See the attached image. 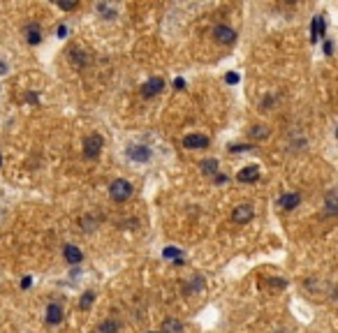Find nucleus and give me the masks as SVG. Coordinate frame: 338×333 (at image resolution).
Instances as JSON below:
<instances>
[{"instance_id":"29","label":"nucleus","mask_w":338,"mask_h":333,"mask_svg":"<svg viewBox=\"0 0 338 333\" xmlns=\"http://www.w3.org/2000/svg\"><path fill=\"white\" fill-rule=\"evenodd\" d=\"M174 86H176L178 91H183V88H185V81H183V79H176V81H174Z\"/></svg>"},{"instance_id":"2","label":"nucleus","mask_w":338,"mask_h":333,"mask_svg":"<svg viewBox=\"0 0 338 333\" xmlns=\"http://www.w3.org/2000/svg\"><path fill=\"white\" fill-rule=\"evenodd\" d=\"M109 195H111V199H116V201H125V199L132 197V185L125 181V178H118V181L111 183Z\"/></svg>"},{"instance_id":"13","label":"nucleus","mask_w":338,"mask_h":333,"mask_svg":"<svg viewBox=\"0 0 338 333\" xmlns=\"http://www.w3.org/2000/svg\"><path fill=\"white\" fill-rule=\"evenodd\" d=\"M160 333H183V324H181L178 319L169 317V319H165V322H162Z\"/></svg>"},{"instance_id":"5","label":"nucleus","mask_w":338,"mask_h":333,"mask_svg":"<svg viewBox=\"0 0 338 333\" xmlns=\"http://www.w3.org/2000/svg\"><path fill=\"white\" fill-rule=\"evenodd\" d=\"M206 146H208L206 134H188L183 139V148H190V151H200V148H206Z\"/></svg>"},{"instance_id":"17","label":"nucleus","mask_w":338,"mask_h":333,"mask_svg":"<svg viewBox=\"0 0 338 333\" xmlns=\"http://www.w3.org/2000/svg\"><path fill=\"white\" fill-rule=\"evenodd\" d=\"M93 299H95V292H86V294L81 296V301H79V308H81V310H88Z\"/></svg>"},{"instance_id":"15","label":"nucleus","mask_w":338,"mask_h":333,"mask_svg":"<svg viewBox=\"0 0 338 333\" xmlns=\"http://www.w3.org/2000/svg\"><path fill=\"white\" fill-rule=\"evenodd\" d=\"M162 257L165 259H174L176 264H183V252L178 248H165L162 250Z\"/></svg>"},{"instance_id":"11","label":"nucleus","mask_w":338,"mask_h":333,"mask_svg":"<svg viewBox=\"0 0 338 333\" xmlns=\"http://www.w3.org/2000/svg\"><path fill=\"white\" fill-rule=\"evenodd\" d=\"M61 319H63V308L58 303H51V305L46 308V322H49V324H61Z\"/></svg>"},{"instance_id":"18","label":"nucleus","mask_w":338,"mask_h":333,"mask_svg":"<svg viewBox=\"0 0 338 333\" xmlns=\"http://www.w3.org/2000/svg\"><path fill=\"white\" fill-rule=\"evenodd\" d=\"M327 211H329V215L336 213V190H331L329 197H327Z\"/></svg>"},{"instance_id":"1","label":"nucleus","mask_w":338,"mask_h":333,"mask_svg":"<svg viewBox=\"0 0 338 333\" xmlns=\"http://www.w3.org/2000/svg\"><path fill=\"white\" fill-rule=\"evenodd\" d=\"M102 146H104V139L100 134H88L84 139V155L88 160H95L102 153Z\"/></svg>"},{"instance_id":"14","label":"nucleus","mask_w":338,"mask_h":333,"mask_svg":"<svg viewBox=\"0 0 338 333\" xmlns=\"http://www.w3.org/2000/svg\"><path fill=\"white\" fill-rule=\"evenodd\" d=\"M26 35H28V44L37 46L42 42V33H39V26L37 23H31L28 28H26Z\"/></svg>"},{"instance_id":"27","label":"nucleus","mask_w":338,"mask_h":333,"mask_svg":"<svg viewBox=\"0 0 338 333\" xmlns=\"http://www.w3.org/2000/svg\"><path fill=\"white\" fill-rule=\"evenodd\" d=\"M215 183H218V185H223V183H227V176H225V174L215 176Z\"/></svg>"},{"instance_id":"28","label":"nucleus","mask_w":338,"mask_h":333,"mask_svg":"<svg viewBox=\"0 0 338 333\" xmlns=\"http://www.w3.org/2000/svg\"><path fill=\"white\" fill-rule=\"evenodd\" d=\"M5 72H7V63H5L2 58H0V76L5 74Z\"/></svg>"},{"instance_id":"10","label":"nucleus","mask_w":338,"mask_h":333,"mask_svg":"<svg viewBox=\"0 0 338 333\" xmlns=\"http://www.w3.org/2000/svg\"><path fill=\"white\" fill-rule=\"evenodd\" d=\"M63 255H65V259H68V264H81V259H84V255H81V250L77 248V245H65V250H63Z\"/></svg>"},{"instance_id":"21","label":"nucleus","mask_w":338,"mask_h":333,"mask_svg":"<svg viewBox=\"0 0 338 333\" xmlns=\"http://www.w3.org/2000/svg\"><path fill=\"white\" fill-rule=\"evenodd\" d=\"M202 287H204V280H202L200 275H197V278H195V282H192V285H188V292L192 294V292H200Z\"/></svg>"},{"instance_id":"9","label":"nucleus","mask_w":338,"mask_h":333,"mask_svg":"<svg viewBox=\"0 0 338 333\" xmlns=\"http://www.w3.org/2000/svg\"><path fill=\"white\" fill-rule=\"evenodd\" d=\"M278 204H280V208H285V211H292V208H297V206L301 204V195H297V192L283 195V197L278 199Z\"/></svg>"},{"instance_id":"8","label":"nucleus","mask_w":338,"mask_h":333,"mask_svg":"<svg viewBox=\"0 0 338 333\" xmlns=\"http://www.w3.org/2000/svg\"><path fill=\"white\" fill-rule=\"evenodd\" d=\"M237 178L241 183H255L257 178H260V166H257V165H248L246 169H241V171H238Z\"/></svg>"},{"instance_id":"24","label":"nucleus","mask_w":338,"mask_h":333,"mask_svg":"<svg viewBox=\"0 0 338 333\" xmlns=\"http://www.w3.org/2000/svg\"><path fill=\"white\" fill-rule=\"evenodd\" d=\"M31 285H33V278H31V275H26V278L21 280V289H28Z\"/></svg>"},{"instance_id":"22","label":"nucleus","mask_w":338,"mask_h":333,"mask_svg":"<svg viewBox=\"0 0 338 333\" xmlns=\"http://www.w3.org/2000/svg\"><path fill=\"white\" fill-rule=\"evenodd\" d=\"M225 81L230 83V86H237L238 83V72H227V74H225Z\"/></svg>"},{"instance_id":"16","label":"nucleus","mask_w":338,"mask_h":333,"mask_svg":"<svg viewBox=\"0 0 338 333\" xmlns=\"http://www.w3.org/2000/svg\"><path fill=\"white\" fill-rule=\"evenodd\" d=\"M202 171H204V174H215V171H218V160H204V162H202Z\"/></svg>"},{"instance_id":"30","label":"nucleus","mask_w":338,"mask_h":333,"mask_svg":"<svg viewBox=\"0 0 338 333\" xmlns=\"http://www.w3.org/2000/svg\"><path fill=\"white\" fill-rule=\"evenodd\" d=\"M0 166H2V155H0Z\"/></svg>"},{"instance_id":"3","label":"nucleus","mask_w":338,"mask_h":333,"mask_svg":"<svg viewBox=\"0 0 338 333\" xmlns=\"http://www.w3.org/2000/svg\"><path fill=\"white\" fill-rule=\"evenodd\" d=\"M213 37L218 44H234V42H237V33H234V28H230V26H218L213 31Z\"/></svg>"},{"instance_id":"26","label":"nucleus","mask_w":338,"mask_h":333,"mask_svg":"<svg viewBox=\"0 0 338 333\" xmlns=\"http://www.w3.org/2000/svg\"><path fill=\"white\" fill-rule=\"evenodd\" d=\"M56 35H58V37H65V35H68V26H58Z\"/></svg>"},{"instance_id":"12","label":"nucleus","mask_w":338,"mask_h":333,"mask_svg":"<svg viewBox=\"0 0 338 333\" xmlns=\"http://www.w3.org/2000/svg\"><path fill=\"white\" fill-rule=\"evenodd\" d=\"M324 28H327V21H324V16H315L313 19V28H310V35H313V42H317V39L324 35Z\"/></svg>"},{"instance_id":"19","label":"nucleus","mask_w":338,"mask_h":333,"mask_svg":"<svg viewBox=\"0 0 338 333\" xmlns=\"http://www.w3.org/2000/svg\"><path fill=\"white\" fill-rule=\"evenodd\" d=\"M98 331L100 333H116L118 331V324H116V322H102Z\"/></svg>"},{"instance_id":"20","label":"nucleus","mask_w":338,"mask_h":333,"mask_svg":"<svg viewBox=\"0 0 338 333\" xmlns=\"http://www.w3.org/2000/svg\"><path fill=\"white\" fill-rule=\"evenodd\" d=\"M267 134H269V130L262 128V125H255V128L250 130V136H255V139H264Z\"/></svg>"},{"instance_id":"6","label":"nucleus","mask_w":338,"mask_h":333,"mask_svg":"<svg viewBox=\"0 0 338 333\" xmlns=\"http://www.w3.org/2000/svg\"><path fill=\"white\" fill-rule=\"evenodd\" d=\"M165 88V81H162L160 76H153V79H148L144 86H141V93H144V98H153L158 93H162Z\"/></svg>"},{"instance_id":"4","label":"nucleus","mask_w":338,"mask_h":333,"mask_svg":"<svg viewBox=\"0 0 338 333\" xmlns=\"http://www.w3.org/2000/svg\"><path fill=\"white\" fill-rule=\"evenodd\" d=\"M253 215H255L253 206H250V204H241V206H237V208H234L232 220H234V222H238V225H243V222H250V220H253Z\"/></svg>"},{"instance_id":"25","label":"nucleus","mask_w":338,"mask_h":333,"mask_svg":"<svg viewBox=\"0 0 338 333\" xmlns=\"http://www.w3.org/2000/svg\"><path fill=\"white\" fill-rule=\"evenodd\" d=\"M58 7H63V9H74V7H77V2H58Z\"/></svg>"},{"instance_id":"23","label":"nucleus","mask_w":338,"mask_h":333,"mask_svg":"<svg viewBox=\"0 0 338 333\" xmlns=\"http://www.w3.org/2000/svg\"><path fill=\"white\" fill-rule=\"evenodd\" d=\"M331 53H334V42L327 39V42H324V56H331Z\"/></svg>"},{"instance_id":"7","label":"nucleus","mask_w":338,"mask_h":333,"mask_svg":"<svg viewBox=\"0 0 338 333\" xmlns=\"http://www.w3.org/2000/svg\"><path fill=\"white\" fill-rule=\"evenodd\" d=\"M128 158L135 160V162H148L151 160V148H146V146H130L128 148Z\"/></svg>"}]
</instances>
